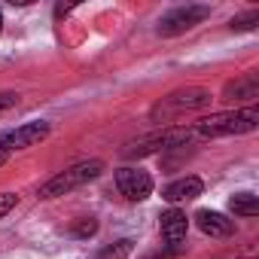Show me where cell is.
I'll use <instances>...</instances> for the list:
<instances>
[{"instance_id":"obj_1","label":"cell","mask_w":259,"mask_h":259,"mask_svg":"<svg viewBox=\"0 0 259 259\" xmlns=\"http://www.w3.org/2000/svg\"><path fill=\"white\" fill-rule=\"evenodd\" d=\"M259 125V110L256 107H241V110H226L204 116L192 125L195 138H232V135H250Z\"/></svg>"},{"instance_id":"obj_2","label":"cell","mask_w":259,"mask_h":259,"mask_svg":"<svg viewBox=\"0 0 259 259\" xmlns=\"http://www.w3.org/2000/svg\"><path fill=\"white\" fill-rule=\"evenodd\" d=\"M210 101H213V95L207 92V89H201V85H186V89H177V92H171V95H165L153 110H150V119L153 122H174V119H180L183 113H189V110H204V107H210Z\"/></svg>"},{"instance_id":"obj_3","label":"cell","mask_w":259,"mask_h":259,"mask_svg":"<svg viewBox=\"0 0 259 259\" xmlns=\"http://www.w3.org/2000/svg\"><path fill=\"white\" fill-rule=\"evenodd\" d=\"M101 171H104V162L101 159H85V162H76V165H70V168H64V171H58L55 177H49L43 186H40V198H58V195H67V192H73V189H79V186H85V183H92L95 177H101Z\"/></svg>"},{"instance_id":"obj_4","label":"cell","mask_w":259,"mask_h":259,"mask_svg":"<svg viewBox=\"0 0 259 259\" xmlns=\"http://www.w3.org/2000/svg\"><path fill=\"white\" fill-rule=\"evenodd\" d=\"M195 141L192 128H165L159 135H147L141 141H135L132 147L125 150V156H150V153H162V150H174V147H186Z\"/></svg>"},{"instance_id":"obj_5","label":"cell","mask_w":259,"mask_h":259,"mask_svg":"<svg viewBox=\"0 0 259 259\" xmlns=\"http://www.w3.org/2000/svg\"><path fill=\"white\" fill-rule=\"evenodd\" d=\"M207 16H210L207 7H195V4H189V7H177V10H171V13L162 16V22H159V34H162V37L186 34V31H192L195 25H201Z\"/></svg>"},{"instance_id":"obj_6","label":"cell","mask_w":259,"mask_h":259,"mask_svg":"<svg viewBox=\"0 0 259 259\" xmlns=\"http://www.w3.org/2000/svg\"><path fill=\"white\" fill-rule=\"evenodd\" d=\"M52 125L49 122H28V125H19L13 132H4L0 135V153H16V150H25V147H34L40 144L43 138H49Z\"/></svg>"},{"instance_id":"obj_7","label":"cell","mask_w":259,"mask_h":259,"mask_svg":"<svg viewBox=\"0 0 259 259\" xmlns=\"http://www.w3.org/2000/svg\"><path fill=\"white\" fill-rule=\"evenodd\" d=\"M116 189L128 198V201H144L153 195V177L144 168H119L116 171Z\"/></svg>"},{"instance_id":"obj_8","label":"cell","mask_w":259,"mask_h":259,"mask_svg":"<svg viewBox=\"0 0 259 259\" xmlns=\"http://www.w3.org/2000/svg\"><path fill=\"white\" fill-rule=\"evenodd\" d=\"M159 226H162V238H165V244H168L171 250H177V247L186 241V232H189V220H186V213H183V210H177V207L165 210Z\"/></svg>"},{"instance_id":"obj_9","label":"cell","mask_w":259,"mask_h":259,"mask_svg":"<svg viewBox=\"0 0 259 259\" xmlns=\"http://www.w3.org/2000/svg\"><path fill=\"white\" fill-rule=\"evenodd\" d=\"M256 98H259V73H253V70L223 89V101H247V107H253Z\"/></svg>"},{"instance_id":"obj_10","label":"cell","mask_w":259,"mask_h":259,"mask_svg":"<svg viewBox=\"0 0 259 259\" xmlns=\"http://www.w3.org/2000/svg\"><path fill=\"white\" fill-rule=\"evenodd\" d=\"M204 192V183H201V177H180V180H174V183H168L165 189H162V198L165 201H171V204H180V201H192V198H198Z\"/></svg>"},{"instance_id":"obj_11","label":"cell","mask_w":259,"mask_h":259,"mask_svg":"<svg viewBox=\"0 0 259 259\" xmlns=\"http://www.w3.org/2000/svg\"><path fill=\"white\" fill-rule=\"evenodd\" d=\"M195 226L204 232V235H210V238H229L232 235V220H226L223 213H217V210H198L195 213Z\"/></svg>"},{"instance_id":"obj_12","label":"cell","mask_w":259,"mask_h":259,"mask_svg":"<svg viewBox=\"0 0 259 259\" xmlns=\"http://www.w3.org/2000/svg\"><path fill=\"white\" fill-rule=\"evenodd\" d=\"M229 207H232V213H238V217H256V213H259V201H256V195H250V192L232 195V198H229Z\"/></svg>"},{"instance_id":"obj_13","label":"cell","mask_w":259,"mask_h":259,"mask_svg":"<svg viewBox=\"0 0 259 259\" xmlns=\"http://www.w3.org/2000/svg\"><path fill=\"white\" fill-rule=\"evenodd\" d=\"M132 250H135V241L132 238H119V241L107 244L95 259H128V256H132Z\"/></svg>"},{"instance_id":"obj_14","label":"cell","mask_w":259,"mask_h":259,"mask_svg":"<svg viewBox=\"0 0 259 259\" xmlns=\"http://www.w3.org/2000/svg\"><path fill=\"white\" fill-rule=\"evenodd\" d=\"M256 25H259V10H250V13L235 16V19L229 22V28H232V31H253Z\"/></svg>"},{"instance_id":"obj_15","label":"cell","mask_w":259,"mask_h":259,"mask_svg":"<svg viewBox=\"0 0 259 259\" xmlns=\"http://www.w3.org/2000/svg\"><path fill=\"white\" fill-rule=\"evenodd\" d=\"M98 232V223L89 217V220H82V223H76L73 229H70V235H76V238H89V235H95Z\"/></svg>"},{"instance_id":"obj_16","label":"cell","mask_w":259,"mask_h":259,"mask_svg":"<svg viewBox=\"0 0 259 259\" xmlns=\"http://www.w3.org/2000/svg\"><path fill=\"white\" fill-rule=\"evenodd\" d=\"M16 204H19V195H13V192H0V220H4L10 210H16Z\"/></svg>"},{"instance_id":"obj_17","label":"cell","mask_w":259,"mask_h":259,"mask_svg":"<svg viewBox=\"0 0 259 259\" xmlns=\"http://www.w3.org/2000/svg\"><path fill=\"white\" fill-rule=\"evenodd\" d=\"M19 104V95L16 92H0V113H7L10 107H16Z\"/></svg>"},{"instance_id":"obj_18","label":"cell","mask_w":259,"mask_h":259,"mask_svg":"<svg viewBox=\"0 0 259 259\" xmlns=\"http://www.w3.org/2000/svg\"><path fill=\"white\" fill-rule=\"evenodd\" d=\"M7 159H10V156H7V153H0V165H4V162H7Z\"/></svg>"},{"instance_id":"obj_19","label":"cell","mask_w":259,"mask_h":259,"mask_svg":"<svg viewBox=\"0 0 259 259\" xmlns=\"http://www.w3.org/2000/svg\"><path fill=\"white\" fill-rule=\"evenodd\" d=\"M0 31H4V13H0Z\"/></svg>"}]
</instances>
